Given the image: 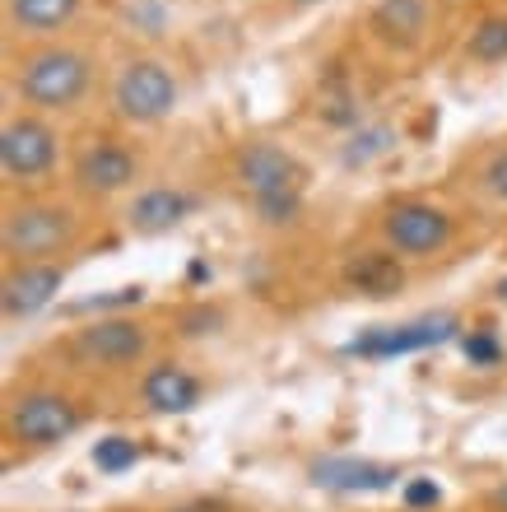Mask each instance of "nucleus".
Instances as JSON below:
<instances>
[{
	"mask_svg": "<svg viewBox=\"0 0 507 512\" xmlns=\"http://www.w3.org/2000/svg\"><path fill=\"white\" fill-rule=\"evenodd\" d=\"M98 19V0H0L5 47L89 33Z\"/></svg>",
	"mask_w": 507,
	"mask_h": 512,
	"instance_id": "13",
	"label": "nucleus"
},
{
	"mask_svg": "<svg viewBox=\"0 0 507 512\" xmlns=\"http://www.w3.org/2000/svg\"><path fill=\"white\" fill-rule=\"evenodd\" d=\"M149 182V149L145 135L126 131L112 122H89L70 135V163H66V187L80 196L89 210L121 205L131 191Z\"/></svg>",
	"mask_w": 507,
	"mask_h": 512,
	"instance_id": "7",
	"label": "nucleus"
},
{
	"mask_svg": "<svg viewBox=\"0 0 507 512\" xmlns=\"http://www.w3.org/2000/svg\"><path fill=\"white\" fill-rule=\"evenodd\" d=\"M135 410H145L154 419H168V415H187L196 410L205 396V378L196 373L191 364L173 359V354H159L149 368L135 373Z\"/></svg>",
	"mask_w": 507,
	"mask_h": 512,
	"instance_id": "17",
	"label": "nucleus"
},
{
	"mask_svg": "<svg viewBox=\"0 0 507 512\" xmlns=\"http://www.w3.org/2000/svg\"><path fill=\"white\" fill-rule=\"evenodd\" d=\"M56 354L80 373H103V378H121V373H140L163 354L159 326L135 317V312H103L89 322L70 326L56 340Z\"/></svg>",
	"mask_w": 507,
	"mask_h": 512,
	"instance_id": "9",
	"label": "nucleus"
},
{
	"mask_svg": "<svg viewBox=\"0 0 507 512\" xmlns=\"http://www.w3.org/2000/svg\"><path fill=\"white\" fill-rule=\"evenodd\" d=\"M75 261H5L0 275V317L5 326H24L56 303Z\"/></svg>",
	"mask_w": 507,
	"mask_h": 512,
	"instance_id": "15",
	"label": "nucleus"
},
{
	"mask_svg": "<svg viewBox=\"0 0 507 512\" xmlns=\"http://www.w3.org/2000/svg\"><path fill=\"white\" fill-rule=\"evenodd\" d=\"M442 5H452L456 14H466V10H475V5H484V0H442Z\"/></svg>",
	"mask_w": 507,
	"mask_h": 512,
	"instance_id": "23",
	"label": "nucleus"
},
{
	"mask_svg": "<svg viewBox=\"0 0 507 512\" xmlns=\"http://www.w3.org/2000/svg\"><path fill=\"white\" fill-rule=\"evenodd\" d=\"M205 210V191L196 182H182V177H149L140 191H131L121 201L117 219L126 238H140V243H154V238H168V233L187 229L191 219Z\"/></svg>",
	"mask_w": 507,
	"mask_h": 512,
	"instance_id": "11",
	"label": "nucleus"
},
{
	"mask_svg": "<svg viewBox=\"0 0 507 512\" xmlns=\"http://www.w3.org/2000/svg\"><path fill=\"white\" fill-rule=\"evenodd\" d=\"M135 457H140V447H135L131 438H107V443L94 452V461L103 471H121V466H131Z\"/></svg>",
	"mask_w": 507,
	"mask_h": 512,
	"instance_id": "20",
	"label": "nucleus"
},
{
	"mask_svg": "<svg viewBox=\"0 0 507 512\" xmlns=\"http://www.w3.org/2000/svg\"><path fill=\"white\" fill-rule=\"evenodd\" d=\"M452 191L470 210L507 219V131L484 135V140H475V145L456 159Z\"/></svg>",
	"mask_w": 507,
	"mask_h": 512,
	"instance_id": "14",
	"label": "nucleus"
},
{
	"mask_svg": "<svg viewBox=\"0 0 507 512\" xmlns=\"http://www.w3.org/2000/svg\"><path fill=\"white\" fill-rule=\"evenodd\" d=\"M70 135L75 131L66 122H56V117L5 103V117H0V182H5V196L61 187L70 163Z\"/></svg>",
	"mask_w": 507,
	"mask_h": 512,
	"instance_id": "8",
	"label": "nucleus"
},
{
	"mask_svg": "<svg viewBox=\"0 0 507 512\" xmlns=\"http://www.w3.org/2000/svg\"><path fill=\"white\" fill-rule=\"evenodd\" d=\"M312 480L326 489H391L401 480L396 466L387 461H359V457H331L312 466Z\"/></svg>",
	"mask_w": 507,
	"mask_h": 512,
	"instance_id": "18",
	"label": "nucleus"
},
{
	"mask_svg": "<svg viewBox=\"0 0 507 512\" xmlns=\"http://www.w3.org/2000/svg\"><path fill=\"white\" fill-rule=\"evenodd\" d=\"M456 24H461V14L442 0H368L354 19L349 47L359 52L368 70L410 75V70L428 66L442 47L452 52Z\"/></svg>",
	"mask_w": 507,
	"mask_h": 512,
	"instance_id": "4",
	"label": "nucleus"
},
{
	"mask_svg": "<svg viewBox=\"0 0 507 512\" xmlns=\"http://www.w3.org/2000/svg\"><path fill=\"white\" fill-rule=\"evenodd\" d=\"M456 331L452 317H428V322H414V326H391V331H382L377 340H359L354 350L359 354H377V359H387V354H405V350H424V345H438V340H447Z\"/></svg>",
	"mask_w": 507,
	"mask_h": 512,
	"instance_id": "19",
	"label": "nucleus"
},
{
	"mask_svg": "<svg viewBox=\"0 0 507 512\" xmlns=\"http://www.w3.org/2000/svg\"><path fill=\"white\" fill-rule=\"evenodd\" d=\"M494 298H498V303H503V308H507V280H498V289H494Z\"/></svg>",
	"mask_w": 507,
	"mask_h": 512,
	"instance_id": "24",
	"label": "nucleus"
},
{
	"mask_svg": "<svg viewBox=\"0 0 507 512\" xmlns=\"http://www.w3.org/2000/svg\"><path fill=\"white\" fill-rule=\"evenodd\" d=\"M489 508H494V512H507V480L494 489V494H489Z\"/></svg>",
	"mask_w": 507,
	"mask_h": 512,
	"instance_id": "22",
	"label": "nucleus"
},
{
	"mask_svg": "<svg viewBox=\"0 0 507 512\" xmlns=\"http://www.w3.org/2000/svg\"><path fill=\"white\" fill-rule=\"evenodd\" d=\"M84 243H89V205L66 182L5 196V215H0L5 261H75Z\"/></svg>",
	"mask_w": 507,
	"mask_h": 512,
	"instance_id": "6",
	"label": "nucleus"
},
{
	"mask_svg": "<svg viewBox=\"0 0 507 512\" xmlns=\"http://www.w3.org/2000/svg\"><path fill=\"white\" fill-rule=\"evenodd\" d=\"M84 424H89V410L52 382L19 387L5 401V438L28 452H52V447L70 443Z\"/></svg>",
	"mask_w": 507,
	"mask_h": 512,
	"instance_id": "10",
	"label": "nucleus"
},
{
	"mask_svg": "<svg viewBox=\"0 0 507 512\" xmlns=\"http://www.w3.org/2000/svg\"><path fill=\"white\" fill-rule=\"evenodd\" d=\"M452 61L466 75L507 70V0H484V5L461 14L452 38Z\"/></svg>",
	"mask_w": 507,
	"mask_h": 512,
	"instance_id": "16",
	"label": "nucleus"
},
{
	"mask_svg": "<svg viewBox=\"0 0 507 512\" xmlns=\"http://www.w3.org/2000/svg\"><path fill=\"white\" fill-rule=\"evenodd\" d=\"M107 56H112V47L98 38V28L70 33V38L5 47V75H0L5 103L80 126L103 103Z\"/></svg>",
	"mask_w": 507,
	"mask_h": 512,
	"instance_id": "1",
	"label": "nucleus"
},
{
	"mask_svg": "<svg viewBox=\"0 0 507 512\" xmlns=\"http://www.w3.org/2000/svg\"><path fill=\"white\" fill-rule=\"evenodd\" d=\"M470 233V205L447 191H396L373 210L368 238L405 256L410 266H438L461 252Z\"/></svg>",
	"mask_w": 507,
	"mask_h": 512,
	"instance_id": "5",
	"label": "nucleus"
},
{
	"mask_svg": "<svg viewBox=\"0 0 507 512\" xmlns=\"http://www.w3.org/2000/svg\"><path fill=\"white\" fill-rule=\"evenodd\" d=\"M224 182L252 215L256 229L284 233L307 210L312 168L294 145H284L275 135H242L224 154Z\"/></svg>",
	"mask_w": 507,
	"mask_h": 512,
	"instance_id": "3",
	"label": "nucleus"
},
{
	"mask_svg": "<svg viewBox=\"0 0 507 512\" xmlns=\"http://www.w3.org/2000/svg\"><path fill=\"white\" fill-rule=\"evenodd\" d=\"M414 280V266L405 256H396L391 247H382L377 238H363V243L345 247L340 261H335V284L340 294L349 298H368V303H391L401 298Z\"/></svg>",
	"mask_w": 507,
	"mask_h": 512,
	"instance_id": "12",
	"label": "nucleus"
},
{
	"mask_svg": "<svg viewBox=\"0 0 507 512\" xmlns=\"http://www.w3.org/2000/svg\"><path fill=\"white\" fill-rule=\"evenodd\" d=\"M187 103V66L159 42H121L107 56L98 117L135 135H154Z\"/></svg>",
	"mask_w": 507,
	"mask_h": 512,
	"instance_id": "2",
	"label": "nucleus"
},
{
	"mask_svg": "<svg viewBox=\"0 0 507 512\" xmlns=\"http://www.w3.org/2000/svg\"><path fill=\"white\" fill-rule=\"evenodd\" d=\"M168 512H224V503H214V499H191V503H177V508Z\"/></svg>",
	"mask_w": 507,
	"mask_h": 512,
	"instance_id": "21",
	"label": "nucleus"
}]
</instances>
